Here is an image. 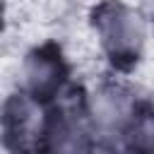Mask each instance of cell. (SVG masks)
<instances>
[{"mask_svg": "<svg viewBox=\"0 0 154 154\" xmlns=\"http://www.w3.org/2000/svg\"><path fill=\"white\" fill-rule=\"evenodd\" d=\"M96 29L111 60L120 65L137 60L142 48V24L128 7L118 2L103 5L96 14Z\"/></svg>", "mask_w": 154, "mask_h": 154, "instance_id": "cell-1", "label": "cell"}, {"mask_svg": "<svg viewBox=\"0 0 154 154\" xmlns=\"http://www.w3.org/2000/svg\"><path fill=\"white\" fill-rule=\"evenodd\" d=\"M41 135L51 154H89V132L75 113H55Z\"/></svg>", "mask_w": 154, "mask_h": 154, "instance_id": "cell-3", "label": "cell"}, {"mask_svg": "<svg viewBox=\"0 0 154 154\" xmlns=\"http://www.w3.org/2000/svg\"><path fill=\"white\" fill-rule=\"evenodd\" d=\"M63 79H65V65L55 46L34 48L24 58V65H22L24 94L31 96L34 101L51 99L55 91H60Z\"/></svg>", "mask_w": 154, "mask_h": 154, "instance_id": "cell-2", "label": "cell"}, {"mask_svg": "<svg viewBox=\"0 0 154 154\" xmlns=\"http://www.w3.org/2000/svg\"><path fill=\"white\" fill-rule=\"evenodd\" d=\"M144 2H147V7H149V14L154 17V0H144Z\"/></svg>", "mask_w": 154, "mask_h": 154, "instance_id": "cell-4", "label": "cell"}]
</instances>
